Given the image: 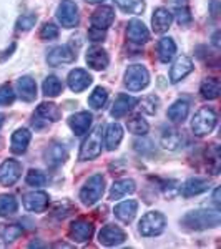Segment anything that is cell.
Segmentation results:
<instances>
[{"mask_svg":"<svg viewBox=\"0 0 221 249\" xmlns=\"http://www.w3.org/2000/svg\"><path fill=\"white\" fill-rule=\"evenodd\" d=\"M221 223V213L218 210H196L190 211L183 216L182 224L190 230L202 231V230H210V228H218Z\"/></svg>","mask_w":221,"mask_h":249,"instance_id":"cell-1","label":"cell"},{"mask_svg":"<svg viewBox=\"0 0 221 249\" xmlns=\"http://www.w3.org/2000/svg\"><path fill=\"white\" fill-rule=\"evenodd\" d=\"M218 116H216L215 110L208 107H203L202 110L196 111V115L193 116L191 122V130L196 136H204L210 135L216 126Z\"/></svg>","mask_w":221,"mask_h":249,"instance_id":"cell-2","label":"cell"},{"mask_svg":"<svg viewBox=\"0 0 221 249\" xmlns=\"http://www.w3.org/2000/svg\"><path fill=\"white\" fill-rule=\"evenodd\" d=\"M165 226H166V219L162 213L158 211H150L140 219L138 230L140 234L145 236V238H153V236H160L165 231Z\"/></svg>","mask_w":221,"mask_h":249,"instance_id":"cell-3","label":"cell"},{"mask_svg":"<svg viewBox=\"0 0 221 249\" xmlns=\"http://www.w3.org/2000/svg\"><path fill=\"white\" fill-rule=\"evenodd\" d=\"M105 191V179L102 175H93L92 178H88V181L85 183V186L80 191V199L85 206H93L103 196Z\"/></svg>","mask_w":221,"mask_h":249,"instance_id":"cell-4","label":"cell"},{"mask_svg":"<svg viewBox=\"0 0 221 249\" xmlns=\"http://www.w3.org/2000/svg\"><path fill=\"white\" fill-rule=\"evenodd\" d=\"M102 155V128H95L90 135L83 140L82 146H80V161H88V160H95Z\"/></svg>","mask_w":221,"mask_h":249,"instance_id":"cell-5","label":"cell"},{"mask_svg":"<svg viewBox=\"0 0 221 249\" xmlns=\"http://www.w3.org/2000/svg\"><path fill=\"white\" fill-rule=\"evenodd\" d=\"M150 83V73L143 65H131L125 71V87L131 91H140Z\"/></svg>","mask_w":221,"mask_h":249,"instance_id":"cell-6","label":"cell"},{"mask_svg":"<svg viewBox=\"0 0 221 249\" xmlns=\"http://www.w3.org/2000/svg\"><path fill=\"white\" fill-rule=\"evenodd\" d=\"M57 18L65 29H74L78 25V7L72 0H62L57 9Z\"/></svg>","mask_w":221,"mask_h":249,"instance_id":"cell-7","label":"cell"},{"mask_svg":"<svg viewBox=\"0 0 221 249\" xmlns=\"http://www.w3.org/2000/svg\"><path fill=\"white\" fill-rule=\"evenodd\" d=\"M22 176V164L17 160H5L0 164V183L3 186H12Z\"/></svg>","mask_w":221,"mask_h":249,"instance_id":"cell-8","label":"cell"},{"mask_svg":"<svg viewBox=\"0 0 221 249\" xmlns=\"http://www.w3.org/2000/svg\"><path fill=\"white\" fill-rule=\"evenodd\" d=\"M127 239V232L118 226L113 224H108V226L102 228V231L98 232V241L102 246L111 248V246H118V244L125 243Z\"/></svg>","mask_w":221,"mask_h":249,"instance_id":"cell-9","label":"cell"},{"mask_svg":"<svg viewBox=\"0 0 221 249\" xmlns=\"http://www.w3.org/2000/svg\"><path fill=\"white\" fill-rule=\"evenodd\" d=\"M127 38L130 40V42L142 45V43H147L148 40H150V32H148L147 25H145L142 20L133 18V20H130V22H128Z\"/></svg>","mask_w":221,"mask_h":249,"instance_id":"cell-10","label":"cell"},{"mask_svg":"<svg viewBox=\"0 0 221 249\" xmlns=\"http://www.w3.org/2000/svg\"><path fill=\"white\" fill-rule=\"evenodd\" d=\"M23 206L27 211L43 213L48 206V195L43 191H32L23 196Z\"/></svg>","mask_w":221,"mask_h":249,"instance_id":"cell-11","label":"cell"},{"mask_svg":"<svg viewBox=\"0 0 221 249\" xmlns=\"http://www.w3.org/2000/svg\"><path fill=\"white\" fill-rule=\"evenodd\" d=\"M92 82H93V78L90 77V73L82 70V68H75V70H72L70 73H68V87H70V90L75 91V93H80V91L87 90V88L92 85Z\"/></svg>","mask_w":221,"mask_h":249,"instance_id":"cell-12","label":"cell"},{"mask_svg":"<svg viewBox=\"0 0 221 249\" xmlns=\"http://www.w3.org/2000/svg\"><path fill=\"white\" fill-rule=\"evenodd\" d=\"M75 58H77V55L74 53V50H72L68 45L55 47L54 50H50V53L47 55V62L50 67H58V65H63V63H72Z\"/></svg>","mask_w":221,"mask_h":249,"instance_id":"cell-13","label":"cell"},{"mask_svg":"<svg viewBox=\"0 0 221 249\" xmlns=\"http://www.w3.org/2000/svg\"><path fill=\"white\" fill-rule=\"evenodd\" d=\"M70 236L77 241V243H87V241H90L92 236H93V224L83 218L75 219L70 226Z\"/></svg>","mask_w":221,"mask_h":249,"instance_id":"cell-14","label":"cell"},{"mask_svg":"<svg viewBox=\"0 0 221 249\" xmlns=\"http://www.w3.org/2000/svg\"><path fill=\"white\" fill-rule=\"evenodd\" d=\"M87 63L90 68L93 70H105L110 63V58H108V53L103 50L102 47H90L87 52Z\"/></svg>","mask_w":221,"mask_h":249,"instance_id":"cell-15","label":"cell"},{"mask_svg":"<svg viewBox=\"0 0 221 249\" xmlns=\"http://www.w3.org/2000/svg\"><path fill=\"white\" fill-rule=\"evenodd\" d=\"M92 122H93V115L88 113V111H78V113L70 116L68 124H70L72 131H74L75 135L82 136V135H85L88 131V128L92 126Z\"/></svg>","mask_w":221,"mask_h":249,"instance_id":"cell-16","label":"cell"},{"mask_svg":"<svg viewBox=\"0 0 221 249\" xmlns=\"http://www.w3.org/2000/svg\"><path fill=\"white\" fill-rule=\"evenodd\" d=\"M113 20H115V10L108 5H103L93 12V15H92V25L95 29L107 30L113 23Z\"/></svg>","mask_w":221,"mask_h":249,"instance_id":"cell-17","label":"cell"},{"mask_svg":"<svg viewBox=\"0 0 221 249\" xmlns=\"http://www.w3.org/2000/svg\"><path fill=\"white\" fill-rule=\"evenodd\" d=\"M193 68H195V67H193L191 58H188V57L176 58L175 63H173V67H171V70H170L171 83H178L180 80H183L188 73H191Z\"/></svg>","mask_w":221,"mask_h":249,"instance_id":"cell-18","label":"cell"},{"mask_svg":"<svg viewBox=\"0 0 221 249\" xmlns=\"http://www.w3.org/2000/svg\"><path fill=\"white\" fill-rule=\"evenodd\" d=\"M171 22H173V14L168 9H163V7L156 9L153 17H151V25H153V30L156 34H165L170 29Z\"/></svg>","mask_w":221,"mask_h":249,"instance_id":"cell-19","label":"cell"},{"mask_svg":"<svg viewBox=\"0 0 221 249\" xmlns=\"http://www.w3.org/2000/svg\"><path fill=\"white\" fill-rule=\"evenodd\" d=\"M136 103H138V100L133 98V96H128V95H120L118 98L115 100L113 103V108H111V116L113 118H122V116L128 115L131 111V108H133Z\"/></svg>","mask_w":221,"mask_h":249,"instance_id":"cell-20","label":"cell"},{"mask_svg":"<svg viewBox=\"0 0 221 249\" xmlns=\"http://www.w3.org/2000/svg\"><path fill=\"white\" fill-rule=\"evenodd\" d=\"M136 211H138V203H136L135 199H128V201L116 204L115 210H113L116 218L122 221V223H127V224L133 221Z\"/></svg>","mask_w":221,"mask_h":249,"instance_id":"cell-21","label":"cell"},{"mask_svg":"<svg viewBox=\"0 0 221 249\" xmlns=\"http://www.w3.org/2000/svg\"><path fill=\"white\" fill-rule=\"evenodd\" d=\"M17 91L23 102H34L37 98V83L30 77H22L17 82Z\"/></svg>","mask_w":221,"mask_h":249,"instance_id":"cell-22","label":"cell"},{"mask_svg":"<svg viewBox=\"0 0 221 249\" xmlns=\"http://www.w3.org/2000/svg\"><path fill=\"white\" fill-rule=\"evenodd\" d=\"M30 140H32V133L27 128H20V130L15 131L14 135H12V151H14L15 155H22V153H25L27 151V146H29V143H30Z\"/></svg>","mask_w":221,"mask_h":249,"instance_id":"cell-23","label":"cell"},{"mask_svg":"<svg viewBox=\"0 0 221 249\" xmlns=\"http://www.w3.org/2000/svg\"><path fill=\"white\" fill-rule=\"evenodd\" d=\"M210 190V181L208 179H202V178H190L186 183L183 184L182 193L183 196L190 198V196H196L202 195V193Z\"/></svg>","mask_w":221,"mask_h":249,"instance_id":"cell-24","label":"cell"},{"mask_svg":"<svg viewBox=\"0 0 221 249\" xmlns=\"http://www.w3.org/2000/svg\"><path fill=\"white\" fill-rule=\"evenodd\" d=\"M123 140V128L118 123H110L105 130V146L107 150L113 151L118 148L120 142Z\"/></svg>","mask_w":221,"mask_h":249,"instance_id":"cell-25","label":"cell"},{"mask_svg":"<svg viewBox=\"0 0 221 249\" xmlns=\"http://www.w3.org/2000/svg\"><path fill=\"white\" fill-rule=\"evenodd\" d=\"M136 190L133 179H118L110 188V199H122L123 196L131 195Z\"/></svg>","mask_w":221,"mask_h":249,"instance_id":"cell-26","label":"cell"},{"mask_svg":"<svg viewBox=\"0 0 221 249\" xmlns=\"http://www.w3.org/2000/svg\"><path fill=\"white\" fill-rule=\"evenodd\" d=\"M67 160V150L63 144H52L47 148L45 151V163L48 166L55 168L58 164H62Z\"/></svg>","mask_w":221,"mask_h":249,"instance_id":"cell-27","label":"cell"},{"mask_svg":"<svg viewBox=\"0 0 221 249\" xmlns=\"http://www.w3.org/2000/svg\"><path fill=\"white\" fill-rule=\"evenodd\" d=\"M188 113H190V105H188L184 100H178L173 105L168 108V118L173 123H183L186 120Z\"/></svg>","mask_w":221,"mask_h":249,"instance_id":"cell-28","label":"cell"},{"mask_svg":"<svg viewBox=\"0 0 221 249\" xmlns=\"http://www.w3.org/2000/svg\"><path fill=\"white\" fill-rule=\"evenodd\" d=\"M176 53V43L173 42V38L170 37H163L158 42V57L163 63H168Z\"/></svg>","mask_w":221,"mask_h":249,"instance_id":"cell-29","label":"cell"},{"mask_svg":"<svg viewBox=\"0 0 221 249\" xmlns=\"http://www.w3.org/2000/svg\"><path fill=\"white\" fill-rule=\"evenodd\" d=\"M37 116L43 118L45 122H58L62 118V111L55 103H40L37 108Z\"/></svg>","mask_w":221,"mask_h":249,"instance_id":"cell-30","label":"cell"},{"mask_svg":"<svg viewBox=\"0 0 221 249\" xmlns=\"http://www.w3.org/2000/svg\"><path fill=\"white\" fill-rule=\"evenodd\" d=\"M220 91H221V85L216 78H204L202 82V87H200V93L206 100L218 98Z\"/></svg>","mask_w":221,"mask_h":249,"instance_id":"cell-31","label":"cell"},{"mask_svg":"<svg viewBox=\"0 0 221 249\" xmlns=\"http://www.w3.org/2000/svg\"><path fill=\"white\" fill-rule=\"evenodd\" d=\"M127 128L130 133H133L136 136H145L150 130V124H148L140 115H133L131 118L127 120Z\"/></svg>","mask_w":221,"mask_h":249,"instance_id":"cell-32","label":"cell"},{"mask_svg":"<svg viewBox=\"0 0 221 249\" xmlns=\"http://www.w3.org/2000/svg\"><path fill=\"white\" fill-rule=\"evenodd\" d=\"M18 210V203L15 196L0 195V216H12Z\"/></svg>","mask_w":221,"mask_h":249,"instance_id":"cell-33","label":"cell"},{"mask_svg":"<svg viewBox=\"0 0 221 249\" xmlns=\"http://www.w3.org/2000/svg\"><path fill=\"white\" fill-rule=\"evenodd\" d=\"M115 3L120 7L125 14H133L138 15L145 10V2L143 0H115Z\"/></svg>","mask_w":221,"mask_h":249,"instance_id":"cell-34","label":"cell"},{"mask_svg":"<svg viewBox=\"0 0 221 249\" xmlns=\"http://www.w3.org/2000/svg\"><path fill=\"white\" fill-rule=\"evenodd\" d=\"M162 144H163V148L171 150V151L176 150L178 146H182V135H180V131H176V130L165 131L162 136Z\"/></svg>","mask_w":221,"mask_h":249,"instance_id":"cell-35","label":"cell"},{"mask_svg":"<svg viewBox=\"0 0 221 249\" xmlns=\"http://www.w3.org/2000/svg\"><path fill=\"white\" fill-rule=\"evenodd\" d=\"M107 100H108L107 88L96 87L95 90H93V93L90 95V98H88V103H90L92 108H95V110H100V108H103V105L107 103Z\"/></svg>","mask_w":221,"mask_h":249,"instance_id":"cell-36","label":"cell"},{"mask_svg":"<svg viewBox=\"0 0 221 249\" xmlns=\"http://www.w3.org/2000/svg\"><path fill=\"white\" fill-rule=\"evenodd\" d=\"M42 88H43V95L45 96H58L62 93L63 85L57 77H47Z\"/></svg>","mask_w":221,"mask_h":249,"instance_id":"cell-37","label":"cell"},{"mask_svg":"<svg viewBox=\"0 0 221 249\" xmlns=\"http://www.w3.org/2000/svg\"><path fill=\"white\" fill-rule=\"evenodd\" d=\"M138 103H140V108H142V111H145L147 115H155L156 110H158V107H160V100L156 98L155 95L145 96V98L138 100Z\"/></svg>","mask_w":221,"mask_h":249,"instance_id":"cell-38","label":"cell"},{"mask_svg":"<svg viewBox=\"0 0 221 249\" xmlns=\"http://www.w3.org/2000/svg\"><path fill=\"white\" fill-rule=\"evenodd\" d=\"M25 181L29 186H34V188H42L45 186L47 183V176L43 175L42 171H37V170H30L29 175H27Z\"/></svg>","mask_w":221,"mask_h":249,"instance_id":"cell-39","label":"cell"},{"mask_svg":"<svg viewBox=\"0 0 221 249\" xmlns=\"http://www.w3.org/2000/svg\"><path fill=\"white\" fill-rule=\"evenodd\" d=\"M20 234H22V230H20L18 226H15V224H10V226L5 224V226L0 230V238L5 241V243H12V241L17 239Z\"/></svg>","mask_w":221,"mask_h":249,"instance_id":"cell-40","label":"cell"},{"mask_svg":"<svg viewBox=\"0 0 221 249\" xmlns=\"http://www.w3.org/2000/svg\"><path fill=\"white\" fill-rule=\"evenodd\" d=\"M58 27L55 23H45L40 30V38L45 40V42H50V40H55L58 37Z\"/></svg>","mask_w":221,"mask_h":249,"instance_id":"cell-41","label":"cell"},{"mask_svg":"<svg viewBox=\"0 0 221 249\" xmlns=\"http://www.w3.org/2000/svg\"><path fill=\"white\" fill-rule=\"evenodd\" d=\"M15 100V93L14 90H12V87L9 83H3L2 87H0V105H12Z\"/></svg>","mask_w":221,"mask_h":249,"instance_id":"cell-42","label":"cell"},{"mask_svg":"<svg viewBox=\"0 0 221 249\" xmlns=\"http://www.w3.org/2000/svg\"><path fill=\"white\" fill-rule=\"evenodd\" d=\"M35 23H37V15H35V14H25V15H22V17L17 20V29L22 30V32H27V30H30Z\"/></svg>","mask_w":221,"mask_h":249,"instance_id":"cell-43","label":"cell"},{"mask_svg":"<svg viewBox=\"0 0 221 249\" xmlns=\"http://www.w3.org/2000/svg\"><path fill=\"white\" fill-rule=\"evenodd\" d=\"M175 15H176V22H178L180 25H186V23L191 22V14L186 7H178V9L175 10Z\"/></svg>","mask_w":221,"mask_h":249,"instance_id":"cell-44","label":"cell"},{"mask_svg":"<svg viewBox=\"0 0 221 249\" xmlns=\"http://www.w3.org/2000/svg\"><path fill=\"white\" fill-rule=\"evenodd\" d=\"M88 37H90V40H93V42H102V40L105 38V30H100V29L92 27L90 32H88Z\"/></svg>","mask_w":221,"mask_h":249,"instance_id":"cell-45","label":"cell"},{"mask_svg":"<svg viewBox=\"0 0 221 249\" xmlns=\"http://www.w3.org/2000/svg\"><path fill=\"white\" fill-rule=\"evenodd\" d=\"M220 193H221L220 188H216L215 193H213V201L216 203V206H220V203H221V199H220Z\"/></svg>","mask_w":221,"mask_h":249,"instance_id":"cell-46","label":"cell"},{"mask_svg":"<svg viewBox=\"0 0 221 249\" xmlns=\"http://www.w3.org/2000/svg\"><path fill=\"white\" fill-rule=\"evenodd\" d=\"M216 5H218V0H213V3H211V12H213V15H218V9H216Z\"/></svg>","mask_w":221,"mask_h":249,"instance_id":"cell-47","label":"cell"},{"mask_svg":"<svg viewBox=\"0 0 221 249\" xmlns=\"http://www.w3.org/2000/svg\"><path fill=\"white\" fill-rule=\"evenodd\" d=\"M218 37H220V32H216V34H215V37H213V43H215L216 47L220 45V40H218Z\"/></svg>","mask_w":221,"mask_h":249,"instance_id":"cell-48","label":"cell"},{"mask_svg":"<svg viewBox=\"0 0 221 249\" xmlns=\"http://www.w3.org/2000/svg\"><path fill=\"white\" fill-rule=\"evenodd\" d=\"M55 248H70V246L65 244V243H58V244H55Z\"/></svg>","mask_w":221,"mask_h":249,"instance_id":"cell-49","label":"cell"},{"mask_svg":"<svg viewBox=\"0 0 221 249\" xmlns=\"http://www.w3.org/2000/svg\"><path fill=\"white\" fill-rule=\"evenodd\" d=\"M85 2H88V3H100V2H103V0H85Z\"/></svg>","mask_w":221,"mask_h":249,"instance_id":"cell-50","label":"cell"},{"mask_svg":"<svg viewBox=\"0 0 221 249\" xmlns=\"http://www.w3.org/2000/svg\"><path fill=\"white\" fill-rule=\"evenodd\" d=\"M2 122H3V115H0V124H2Z\"/></svg>","mask_w":221,"mask_h":249,"instance_id":"cell-51","label":"cell"}]
</instances>
